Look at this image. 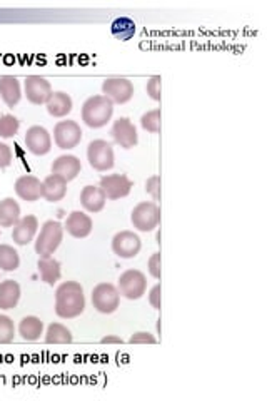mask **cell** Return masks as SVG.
I'll list each match as a JSON object with an SVG mask.
<instances>
[{
    "instance_id": "cell-1",
    "label": "cell",
    "mask_w": 267,
    "mask_h": 401,
    "mask_svg": "<svg viewBox=\"0 0 267 401\" xmlns=\"http://www.w3.org/2000/svg\"><path fill=\"white\" fill-rule=\"evenodd\" d=\"M85 309L84 288L77 281H65L55 291V313L64 319L80 316Z\"/></svg>"
},
{
    "instance_id": "cell-2",
    "label": "cell",
    "mask_w": 267,
    "mask_h": 401,
    "mask_svg": "<svg viewBox=\"0 0 267 401\" xmlns=\"http://www.w3.org/2000/svg\"><path fill=\"white\" fill-rule=\"evenodd\" d=\"M114 102L105 96H92L82 105V121L92 129L104 128L112 119Z\"/></svg>"
},
{
    "instance_id": "cell-3",
    "label": "cell",
    "mask_w": 267,
    "mask_h": 401,
    "mask_svg": "<svg viewBox=\"0 0 267 401\" xmlns=\"http://www.w3.org/2000/svg\"><path fill=\"white\" fill-rule=\"evenodd\" d=\"M64 237V226L59 221H47L40 229V234L35 241V253L39 257H52Z\"/></svg>"
},
{
    "instance_id": "cell-4",
    "label": "cell",
    "mask_w": 267,
    "mask_h": 401,
    "mask_svg": "<svg viewBox=\"0 0 267 401\" xmlns=\"http://www.w3.org/2000/svg\"><path fill=\"white\" fill-rule=\"evenodd\" d=\"M117 289L127 300H139V298H142L147 291L146 274L139 271V269H127V271L122 273L121 278H119Z\"/></svg>"
},
{
    "instance_id": "cell-5",
    "label": "cell",
    "mask_w": 267,
    "mask_h": 401,
    "mask_svg": "<svg viewBox=\"0 0 267 401\" xmlns=\"http://www.w3.org/2000/svg\"><path fill=\"white\" fill-rule=\"evenodd\" d=\"M130 221H132L134 228L139 229L142 232H150L157 228L160 221V211L157 204L152 203V200H144L139 203L134 207L132 214H130Z\"/></svg>"
},
{
    "instance_id": "cell-6",
    "label": "cell",
    "mask_w": 267,
    "mask_h": 401,
    "mask_svg": "<svg viewBox=\"0 0 267 401\" xmlns=\"http://www.w3.org/2000/svg\"><path fill=\"white\" fill-rule=\"evenodd\" d=\"M92 305L102 314L114 313L121 305V293L110 283L97 284L92 291Z\"/></svg>"
},
{
    "instance_id": "cell-7",
    "label": "cell",
    "mask_w": 267,
    "mask_h": 401,
    "mask_svg": "<svg viewBox=\"0 0 267 401\" xmlns=\"http://www.w3.org/2000/svg\"><path fill=\"white\" fill-rule=\"evenodd\" d=\"M87 159L92 169L109 171L114 167V149L104 139H96L87 147Z\"/></svg>"
},
{
    "instance_id": "cell-8",
    "label": "cell",
    "mask_w": 267,
    "mask_h": 401,
    "mask_svg": "<svg viewBox=\"0 0 267 401\" xmlns=\"http://www.w3.org/2000/svg\"><path fill=\"white\" fill-rule=\"evenodd\" d=\"M102 96L109 97L114 104H126L134 97V84L124 77H110L102 83Z\"/></svg>"
},
{
    "instance_id": "cell-9",
    "label": "cell",
    "mask_w": 267,
    "mask_h": 401,
    "mask_svg": "<svg viewBox=\"0 0 267 401\" xmlns=\"http://www.w3.org/2000/svg\"><path fill=\"white\" fill-rule=\"evenodd\" d=\"M53 141L60 149H74L80 144L82 129L76 121H60L53 128Z\"/></svg>"
},
{
    "instance_id": "cell-10",
    "label": "cell",
    "mask_w": 267,
    "mask_h": 401,
    "mask_svg": "<svg viewBox=\"0 0 267 401\" xmlns=\"http://www.w3.org/2000/svg\"><path fill=\"white\" fill-rule=\"evenodd\" d=\"M142 243L139 237L132 231H121L114 236L112 239V251L122 259H132L141 251Z\"/></svg>"
},
{
    "instance_id": "cell-11",
    "label": "cell",
    "mask_w": 267,
    "mask_h": 401,
    "mask_svg": "<svg viewBox=\"0 0 267 401\" xmlns=\"http://www.w3.org/2000/svg\"><path fill=\"white\" fill-rule=\"evenodd\" d=\"M132 186H134L132 181H130V179L124 174L104 176V178L101 179V184H98V187L104 191L105 198L110 200H117L121 198H126V196H129Z\"/></svg>"
},
{
    "instance_id": "cell-12",
    "label": "cell",
    "mask_w": 267,
    "mask_h": 401,
    "mask_svg": "<svg viewBox=\"0 0 267 401\" xmlns=\"http://www.w3.org/2000/svg\"><path fill=\"white\" fill-rule=\"evenodd\" d=\"M24 89H26L27 101L35 105L45 104V102L49 101V97L52 96L51 83L40 76H28L26 83H24Z\"/></svg>"
},
{
    "instance_id": "cell-13",
    "label": "cell",
    "mask_w": 267,
    "mask_h": 401,
    "mask_svg": "<svg viewBox=\"0 0 267 401\" xmlns=\"http://www.w3.org/2000/svg\"><path fill=\"white\" fill-rule=\"evenodd\" d=\"M26 146L32 154L45 155L51 153L52 139L49 130L42 126H32L26 133Z\"/></svg>"
},
{
    "instance_id": "cell-14",
    "label": "cell",
    "mask_w": 267,
    "mask_h": 401,
    "mask_svg": "<svg viewBox=\"0 0 267 401\" xmlns=\"http://www.w3.org/2000/svg\"><path fill=\"white\" fill-rule=\"evenodd\" d=\"M112 137L116 141L117 146H121L122 149H132L137 146L139 136L135 126L130 122V119L127 117H119L112 126Z\"/></svg>"
},
{
    "instance_id": "cell-15",
    "label": "cell",
    "mask_w": 267,
    "mask_h": 401,
    "mask_svg": "<svg viewBox=\"0 0 267 401\" xmlns=\"http://www.w3.org/2000/svg\"><path fill=\"white\" fill-rule=\"evenodd\" d=\"M37 229H39V221H37L35 216L32 214L24 216V218H20L19 223L14 226L12 239H14V243L19 244V246H27L28 243L34 241Z\"/></svg>"
},
{
    "instance_id": "cell-16",
    "label": "cell",
    "mask_w": 267,
    "mask_h": 401,
    "mask_svg": "<svg viewBox=\"0 0 267 401\" xmlns=\"http://www.w3.org/2000/svg\"><path fill=\"white\" fill-rule=\"evenodd\" d=\"M15 194L27 203H35L42 198V182L35 176H20L15 181Z\"/></svg>"
},
{
    "instance_id": "cell-17",
    "label": "cell",
    "mask_w": 267,
    "mask_h": 401,
    "mask_svg": "<svg viewBox=\"0 0 267 401\" xmlns=\"http://www.w3.org/2000/svg\"><path fill=\"white\" fill-rule=\"evenodd\" d=\"M92 219L89 218L87 214L80 211H74L69 214L67 221H65L64 229L69 232V234L77 237V239H82V237H87L90 232H92Z\"/></svg>"
},
{
    "instance_id": "cell-18",
    "label": "cell",
    "mask_w": 267,
    "mask_h": 401,
    "mask_svg": "<svg viewBox=\"0 0 267 401\" xmlns=\"http://www.w3.org/2000/svg\"><path fill=\"white\" fill-rule=\"evenodd\" d=\"M80 169H82L80 161L76 155L71 154L60 155V157H57L55 161L52 162V174L60 176V178H64L67 182L76 179L77 176L80 174Z\"/></svg>"
},
{
    "instance_id": "cell-19",
    "label": "cell",
    "mask_w": 267,
    "mask_h": 401,
    "mask_svg": "<svg viewBox=\"0 0 267 401\" xmlns=\"http://www.w3.org/2000/svg\"><path fill=\"white\" fill-rule=\"evenodd\" d=\"M67 194V181L57 174H51L42 181V198L49 203L62 200Z\"/></svg>"
},
{
    "instance_id": "cell-20",
    "label": "cell",
    "mask_w": 267,
    "mask_h": 401,
    "mask_svg": "<svg viewBox=\"0 0 267 401\" xmlns=\"http://www.w3.org/2000/svg\"><path fill=\"white\" fill-rule=\"evenodd\" d=\"M105 194L101 187L85 186L80 192V204L87 212H101L105 206Z\"/></svg>"
},
{
    "instance_id": "cell-21",
    "label": "cell",
    "mask_w": 267,
    "mask_h": 401,
    "mask_svg": "<svg viewBox=\"0 0 267 401\" xmlns=\"http://www.w3.org/2000/svg\"><path fill=\"white\" fill-rule=\"evenodd\" d=\"M0 97L6 102L7 108H15L19 104L20 97H22V89H20V83L15 77H0Z\"/></svg>"
},
{
    "instance_id": "cell-22",
    "label": "cell",
    "mask_w": 267,
    "mask_h": 401,
    "mask_svg": "<svg viewBox=\"0 0 267 401\" xmlns=\"http://www.w3.org/2000/svg\"><path fill=\"white\" fill-rule=\"evenodd\" d=\"M45 105L52 117H65L72 110V97L65 92H52Z\"/></svg>"
},
{
    "instance_id": "cell-23",
    "label": "cell",
    "mask_w": 267,
    "mask_h": 401,
    "mask_svg": "<svg viewBox=\"0 0 267 401\" xmlns=\"http://www.w3.org/2000/svg\"><path fill=\"white\" fill-rule=\"evenodd\" d=\"M20 300V286L17 281L7 280L0 283V309H14Z\"/></svg>"
},
{
    "instance_id": "cell-24",
    "label": "cell",
    "mask_w": 267,
    "mask_h": 401,
    "mask_svg": "<svg viewBox=\"0 0 267 401\" xmlns=\"http://www.w3.org/2000/svg\"><path fill=\"white\" fill-rule=\"evenodd\" d=\"M20 219V206L17 200L7 198L0 200V228H14Z\"/></svg>"
},
{
    "instance_id": "cell-25",
    "label": "cell",
    "mask_w": 267,
    "mask_h": 401,
    "mask_svg": "<svg viewBox=\"0 0 267 401\" xmlns=\"http://www.w3.org/2000/svg\"><path fill=\"white\" fill-rule=\"evenodd\" d=\"M37 268H39L40 278H42L44 283H47L49 286H53L57 281L60 280V263L53 257H39V263H37Z\"/></svg>"
},
{
    "instance_id": "cell-26",
    "label": "cell",
    "mask_w": 267,
    "mask_h": 401,
    "mask_svg": "<svg viewBox=\"0 0 267 401\" xmlns=\"http://www.w3.org/2000/svg\"><path fill=\"white\" fill-rule=\"evenodd\" d=\"M19 334L26 341H37L44 334V323L37 316H26L19 325Z\"/></svg>"
},
{
    "instance_id": "cell-27",
    "label": "cell",
    "mask_w": 267,
    "mask_h": 401,
    "mask_svg": "<svg viewBox=\"0 0 267 401\" xmlns=\"http://www.w3.org/2000/svg\"><path fill=\"white\" fill-rule=\"evenodd\" d=\"M45 343H49V345H69V343H72L71 330L60 323H52L45 333Z\"/></svg>"
},
{
    "instance_id": "cell-28",
    "label": "cell",
    "mask_w": 267,
    "mask_h": 401,
    "mask_svg": "<svg viewBox=\"0 0 267 401\" xmlns=\"http://www.w3.org/2000/svg\"><path fill=\"white\" fill-rule=\"evenodd\" d=\"M20 266L19 253L9 244H0V269L2 271H15Z\"/></svg>"
},
{
    "instance_id": "cell-29",
    "label": "cell",
    "mask_w": 267,
    "mask_h": 401,
    "mask_svg": "<svg viewBox=\"0 0 267 401\" xmlns=\"http://www.w3.org/2000/svg\"><path fill=\"white\" fill-rule=\"evenodd\" d=\"M112 34L121 40H129L135 34V24L130 19H117L112 24Z\"/></svg>"
},
{
    "instance_id": "cell-30",
    "label": "cell",
    "mask_w": 267,
    "mask_h": 401,
    "mask_svg": "<svg viewBox=\"0 0 267 401\" xmlns=\"http://www.w3.org/2000/svg\"><path fill=\"white\" fill-rule=\"evenodd\" d=\"M20 122L17 117L6 114V116L0 117V137L2 139H10L19 133Z\"/></svg>"
},
{
    "instance_id": "cell-31",
    "label": "cell",
    "mask_w": 267,
    "mask_h": 401,
    "mask_svg": "<svg viewBox=\"0 0 267 401\" xmlns=\"http://www.w3.org/2000/svg\"><path fill=\"white\" fill-rule=\"evenodd\" d=\"M15 338L14 321L6 314H0V345H9Z\"/></svg>"
},
{
    "instance_id": "cell-32",
    "label": "cell",
    "mask_w": 267,
    "mask_h": 401,
    "mask_svg": "<svg viewBox=\"0 0 267 401\" xmlns=\"http://www.w3.org/2000/svg\"><path fill=\"white\" fill-rule=\"evenodd\" d=\"M141 126L147 133L157 134L160 130V109L149 110V112L144 114L141 117Z\"/></svg>"
},
{
    "instance_id": "cell-33",
    "label": "cell",
    "mask_w": 267,
    "mask_h": 401,
    "mask_svg": "<svg viewBox=\"0 0 267 401\" xmlns=\"http://www.w3.org/2000/svg\"><path fill=\"white\" fill-rule=\"evenodd\" d=\"M160 76H152L149 79V83L146 85V91L149 94L150 99L160 101Z\"/></svg>"
},
{
    "instance_id": "cell-34",
    "label": "cell",
    "mask_w": 267,
    "mask_h": 401,
    "mask_svg": "<svg viewBox=\"0 0 267 401\" xmlns=\"http://www.w3.org/2000/svg\"><path fill=\"white\" fill-rule=\"evenodd\" d=\"M129 341L132 343V345H154L155 338L152 336L150 333H146V331H139V333L130 336Z\"/></svg>"
},
{
    "instance_id": "cell-35",
    "label": "cell",
    "mask_w": 267,
    "mask_h": 401,
    "mask_svg": "<svg viewBox=\"0 0 267 401\" xmlns=\"http://www.w3.org/2000/svg\"><path fill=\"white\" fill-rule=\"evenodd\" d=\"M146 189H147V192H149V194H152L154 200H159V196H160V178L159 176H152V178L146 184Z\"/></svg>"
},
{
    "instance_id": "cell-36",
    "label": "cell",
    "mask_w": 267,
    "mask_h": 401,
    "mask_svg": "<svg viewBox=\"0 0 267 401\" xmlns=\"http://www.w3.org/2000/svg\"><path fill=\"white\" fill-rule=\"evenodd\" d=\"M147 266H149L150 276L155 278V280H160V253H154Z\"/></svg>"
},
{
    "instance_id": "cell-37",
    "label": "cell",
    "mask_w": 267,
    "mask_h": 401,
    "mask_svg": "<svg viewBox=\"0 0 267 401\" xmlns=\"http://www.w3.org/2000/svg\"><path fill=\"white\" fill-rule=\"evenodd\" d=\"M12 164V151L10 147L0 142V169L9 167Z\"/></svg>"
},
{
    "instance_id": "cell-38",
    "label": "cell",
    "mask_w": 267,
    "mask_h": 401,
    "mask_svg": "<svg viewBox=\"0 0 267 401\" xmlns=\"http://www.w3.org/2000/svg\"><path fill=\"white\" fill-rule=\"evenodd\" d=\"M149 302L154 309H160V284H155L149 293Z\"/></svg>"
},
{
    "instance_id": "cell-39",
    "label": "cell",
    "mask_w": 267,
    "mask_h": 401,
    "mask_svg": "<svg viewBox=\"0 0 267 401\" xmlns=\"http://www.w3.org/2000/svg\"><path fill=\"white\" fill-rule=\"evenodd\" d=\"M102 343H104V345H122L124 341L119 336H105L102 338Z\"/></svg>"
}]
</instances>
